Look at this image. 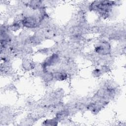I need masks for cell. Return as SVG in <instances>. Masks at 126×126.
<instances>
[{"instance_id": "cell-1", "label": "cell", "mask_w": 126, "mask_h": 126, "mask_svg": "<svg viewBox=\"0 0 126 126\" xmlns=\"http://www.w3.org/2000/svg\"><path fill=\"white\" fill-rule=\"evenodd\" d=\"M38 24L37 19L33 16L25 17L22 20V24L25 27L28 28H35Z\"/></svg>"}, {"instance_id": "cell-2", "label": "cell", "mask_w": 126, "mask_h": 126, "mask_svg": "<svg viewBox=\"0 0 126 126\" xmlns=\"http://www.w3.org/2000/svg\"><path fill=\"white\" fill-rule=\"evenodd\" d=\"M96 53L101 55H106L110 51V45L107 42H102L95 48Z\"/></svg>"}, {"instance_id": "cell-3", "label": "cell", "mask_w": 126, "mask_h": 126, "mask_svg": "<svg viewBox=\"0 0 126 126\" xmlns=\"http://www.w3.org/2000/svg\"><path fill=\"white\" fill-rule=\"evenodd\" d=\"M59 56L58 55L54 54L49 58H48L43 63L42 67L46 68L47 66H50L56 64L59 61Z\"/></svg>"}, {"instance_id": "cell-4", "label": "cell", "mask_w": 126, "mask_h": 126, "mask_svg": "<svg viewBox=\"0 0 126 126\" xmlns=\"http://www.w3.org/2000/svg\"><path fill=\"white\" fill-rule=\"evenodd\" d=\"M53 76L56 79L60 81L65 80L67 77V74L63 71H57L53 74Z\"/></svg>"}, {"instance_id": "cell-5", "label": "cell", "mask_w": 126, "mask_h": 126, "mask_svg": "<svg viewBox=\"0 0 126 126\" xmlns=\"http://www.w3.org/2000/svg\"><path fill=\"white\" fill-rule=\"evenodd\" d=\"M56 123H57V121L56 119H48L45 120L44 122L43 125H49V126H55L57 125V124H56Z\"/></svg>"}, {"instance_id": "cell-6", "label": "cell", "mask_w": 126, "mask_h": 126, "mask_svg": "<svg viewBox=\"0 0 126 126\" xmlns=\"http://www.w3.org/2000/svg\"><path fill=\"white\" fill-rule=\"evenodd\" d=\"M101 70H100L99 69H95L94 70L93 72H94V74L95 76H99L101 73Z\"/></svg>"}]
</instances>
